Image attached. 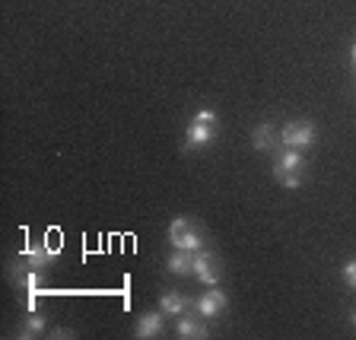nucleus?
Masks as SVG:
<instances>
[{"instance_id": "f257e3e1", "label": "nucleus", "mask_w": 356, "mask_h": 340, "mask_svg": "<svg viewBox=\"0 0 356 340\" xmlns=\"http://www.w3.org/2000/svg\"><path fill=\"white\" fill-rule=\"evenodd\" d=\"M169 245L172 248H181V252L197 254L207 248V238H204V229H200L191 216H175L169 222Z\"/></svg>"}, {"instance_id": "f03ea898", "label": "nucleus", "mask_w": 356, "mask_h": 340, "mask_svg": "<svg viewBox=\"0 0 356 340\" xmlns=\"http://www.w3.org/2000/svg\"><path fill=\"white\" fill-rule=\"evenodd\" d=\"M302 172H305V156L302 149H286L280 147L274 163V175L283 188H299L302 185Z\"/></svg>"}, {"instance_id": "7ed1b4c3", "label": "nucleus", "mask_w": 356, "mask_h": 340, "mask_svg": "<svg viewBox=\"0 0 356 340\" xmlns=\"http://www.w3.org/2000/svg\"><path fill=\"white\" fill-rule=\"evenodd\" d=\"M318 140V131L312 121H289L280 127V147L286 149H309Z\"/></svg>"}, {"instance_id": "20e7f679", "label": "nucleus", "mask_w": 356, "mask_h": 340, "mask_svg": "<svg viewBox=\"0 0 356 340\" xmlns=\"http://www.w3.org/2000/svg\"><path fill=\"white\" fill-rule=\"evenodd\" d=\"M226 305H229V299H226V293L222 289H216V286H210L204 296H197L194 299V311H197L200 318H220L222 311H226Z\"/></svg>"}, {"instance_id": "39448f33", "label": "nucleus", "mask_w": 356, "mask_h": 340, "mask_svg": "<svg viewBox=\"0 0 356 340\" xmlns=\"http://www.w3.org/2000/svg\"><path fill=\"white\" fill-rule=\"evenodd\" d=\"M191 274L197 277L204 286H216V283H220V261H216L213 254L204 248V252L194 254V270H191Z\"/></svg>"}, {"instance_id": "423d86ee", "label": "nucleus", "mask_w": 356, "mask_h": 340, "mask_svg": "<svg viewBox=\"0 0 356 340\" xmlns=\"http://www.w3.org/2000/svg\"><path fill=\"white\" fill-rule=\"evenodd\" d=\"M213 137H216V124H207V121L194 118L191 124L185 127V149L207 147V143H213Z\"/></svg>"}, {"instance_id": "0eeeda50", "label": "nucleus", "mask_w": 356, "mask_h": 340, "mask_svg": "<svg viewBox=\"0 0 356 340\" xmlns=\"http://www.w3.org/2000/svg\"><path fill=\"white\" fill-rule=\"evenodd\" d=\"M175 337L178 340H207L210 331H207V325H204L200 315H178Z\"/></svg>"}, {"instance_id": "6e6552de", "label": "nucleus", "mask_w": 356, "mask_h": 340, "mask_svg": "<svg viewBox=\"0 0 356 340\" xmlns=\"http://www.w3.org/2000/svg\"><path fill=\"white\" fill-rule=\"evenodd\" d=\"M163 318H165V311H143L140 321H137V331H134V337L137 340H153L163 334Z\"/></svg>"}, {"instance_id": "1a4fd4ad", "label": "nucleus", "mask_w": 356, "mask_h": 340, "mask_svg": "<svg viewBox=\"0 0 356 340\" xmlns=\"http://www.w3.org/2000/svg\"><path fill=\"white\" fill-rule=\"evenodd\" d=\"M252 147L258 149V153H270V149H277L280 147V131H277L274 124H258L254 127V133H252Z\"/></svg>"}, {"instance_id": "9d476101", "label": "nucleus", "mask_w": 356, "mask_h": 340, "mask_svg": "<svg viewBox=\"0 0 356 340\" xmlns=\"http://www.w3.org/2000/svg\"><path fill=\"white\" fill-rule=\"evenodd\" d=\"M165 270H169L172 277H185L194 270V254L191 252H181V248H175V252L169 254V261H165Z\"/></svg>"}, {"instance_id": "9b49d317", "label": "nucleus", "mask_w": 356, "mask_h": 340, "mask_svg": "<svg viewBox=\"0 0 356 340\" xmlns=\"http://www.w3.org/2000/svg\"><path fill=\"white\" fill-rule=\"evenodd\" d=\"M22 258L29 261L32 267H38V270H44V267H48V264H54V258H58V254H54V248H51V245H29V248L22 252Z\"/></svg>"}, {"instance_id": "f8f14e48", "label": "nucleus", "mask_w": 356, "mask_h": 340, "mask_svg": "<svg viewBox=\"0 0 356 340\" xmlns=\"http://www.w3.org/2000/svg\"><path fill=\"white\" fill-rule=\"evenodd\" d=\"M188 305H194L191 299L185 296V293H175V289H169V293H163V299H159V309L165 311V315H185Z\"/></svg>"}, {"instance_id": "ddd939ff", "label": "nucleus", "mask_w": 356, "mask_h": 340, "mask_svg": "<svg viewBox=\"0 0 356 340\" xmlns=\"http://www.w3.org/2000/svg\"><path fill=\"white\" fill-rule=\"evenodd\" d=\"M42 331H44V318L38 315L35 309H29V315H26V321H22L19 337H38Z\"/></svg>"}, {"instance_id": "4468645a", "label": "nucleus", "mask_w": 356, "mask_h": 340, "mask_svg": "<svg viewBox=\"0 0 356 340\" xmlns=\"http://www.w3.org/2000/svg\"><path fill=\"white\" fill-rule=\"evenodd\" d=\"M343 280H347L350 289H356V261H347V264H343Z\"/></svg>"}, {"instance_id": "2eb2a0df", "label": "nucleus", "mask_w": 356, "mask_h": 340, "mask_svg": "<svg viewBox=\"0 0 356 340\" xmlns=\"http://www.w3.org/2000/svg\"><path fill=\"white\" fill-rule=\"evenodd\" d=\"M197 121H207V124H220V118H216V111L213 108H200L197 115H194Z\"/></svg>"}, {"instance_id": "dca6fc26", "label": "nucleus", "mask_w": 356, "mask_h": 340, "mask_svg": "<svg viewBox=\"0 0 356 340\" xmlns=\"http://www.w3.org/2000/svg\"><path fill=\"white\" fill-rule=\"evenodd\" d=\"M350 54H353V64H356V42H353V48H350Z\"/></svg>"}, {"instance_id": "f3484780", "label": "nucleus", "mask_w": 356, "mask_h": 340, "mask_svg": "<svg viewBox=\"0 0 356 340\" xmlns=\"http://www.w3.org/2000/svg\"><path fill=\"white\" fill-rule=\"evenodd\" d=\"M350 321H353V327H356V311H353V315H350Z\"/></svg>"}]
</instances>
